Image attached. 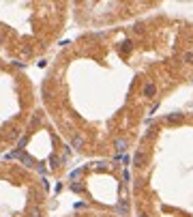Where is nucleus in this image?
Returning <instances> with one entry per match:
<instances>
[{
  "mask_svg": "<svg viewBox=\"0 0 193 217\" xmlns=\"http://www.w3.org/2000/svg\"><path fill=\"white\" fill-rule=\"evenodd\" d=\"M146 155H144V151H135V155H133V164L138 166V168H144L146 166Z\"/></svg>",
  "mask_w": 193,
  "mask_h": 217,
  "instance_id": "obj_1",
  "label": "nucleus"
},
{
  "mask_svg": "<svg viewBox=\"0 0 193 217\" xmlns=\"http://www.w3.org/2000/svg\"><path fill=\"white\" fill-rule=\"evenodd\" d=\"M114 146H116V151H120V153H122V151L127 148V140H125V138H120V140H116V142H114Z\"/></svg>",
  "mask_w": 193,
  "mask_h": 217,
  "instance_id": "obj_2",
  "label": "nucleus"
},
{
  "mask_svg": "<svg viewBox=\"0 0 193 217\" xmlns=\"http://www.w3.org/2000/svg\"><path fill=\"white\" fill-rule=\"evenodd\" d=\"M144 92L148 95V97H150V95H154V92H157V88H154V84H148V86L144 88Z\"/></svg>",
  "mask_w": 193,
  "mask_h": 217,
  "instance_id": "obj_3",
  "label": "nucleus"
},
{
  "mask_svg": "<svg viewBox=\"0 0 193 217\" xmlns=\"http://www.w3.org/2000/svg\"><path fill=\"white\" fill-rule=\"evenodd\" d=\"M165 118H167L170 123H178V121H180L183 116H180V114H170V116H165Z\"/></svg>",
  "mask_w": 193,
  "mask_h": 217,
  "instance_id": "obj_4",
  "label": "nucleus"
},
{
  "mask_svg": "<svg viewBox=\"0 0 193 217\" xmlns=\"http://www.w3.org/2000/svg\"><path fill=\"white\" fill-rule=\"evenodd\" d=\"M183 60H185V62H193V52H187V54L183 56Z\"/></svg>",
  "mask_w": 193,
  "mask_h": 217,
  "instance_id": "obj_5",
  "label": "nucleus"
},
{
  "mask_svg": "<svg viewBox=\"0 0 193 217\" xmlns=\"http://www.w3.org/2000/svg\"><path fill=\"white\" fill-rule=\"evenodd\" d=\"M116 211H120V213H125V215H127V211H129V206H127V202H122V204H120V206H118Z\"/></svg>",
  "mask_w": 193,
  "mask_h": 217,
  "instance_id": "obj_6",
  "label": "nucleus"
},
{
  "mask_svg": "<svg viewBox=\"0 0 193 217\" xmlns=\"http://www.w3.org/2000/svg\"><path fill=\"white\" fill-rule=\"evenodd\" d=\"M140 217H148V215H146V213H140Z\"/></svg>",
  "mask_w": 193,
  "mask_h": 217,
  "instance_id": "obj_7",
  "label": "nucleus"
}]
</instances>
